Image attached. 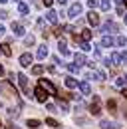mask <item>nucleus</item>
Listing matches in <instances>:
<instances>
[{
	"label": "nucleus",
	"mask_w": 127,
	"mask_h": 129,
	"mask_svg": "<svg viewBox=\"0 0 127 129\" xmlns=\"http://www.w3.org/2000/svg\"><path fill=\"white\" fill-rule=\"evenodd\" d=\"M38 85L42 87V89H46L50 95H56L58 93V89H56V85L52 83V81H48V80H38Z\"/></svg>",
	"instance_id": "obj_1"
},
{
	"label": "nucleus",
	"mask_w": 127,
	"mask_h": 129,
	"mask_svg": "<svg viewBox=\"0 0 127 129\" xmlns=\"http://www.w3.org/2000/svg\"><path fill=\"white\" fill-rule=\"evenodd\" d=\"M48 95H50V93H48L46 89H42V87H40V85H38V87H36V91H34V97H36V99H38V101H40V103H46V99H48Z\"/></svg>",
	"instance_id": "obj_2"
},
{
	"label": "nucleus",
	"mask_w": 127,
	"mask_h": 129,
	"mask_svg": "<svg viewBox=\"0 0 127 129\" xmlns=\"http://www.w3.org/2000/svg\"><path fill=\"white\" fill-rule=\"evenodd\" d=\"M79 14H81V4H78V2L72 4L70 10H68V16H70V18H76V16H79Z\"/></svg>",
	"instance_id": "obj_3"
},
{
	"label": "nucleus",
	"mask_w": 127,
	"mask_h": 129,
	"mask_svg": "<svg viewBox=\"0 0 127 129\" xmlns=\"http://www.w3.org/2000/svg\"><path fill=\"white\" fill-rule=\"evenodd\" d=\"M32 60H34L32 54H22L20 56V66L22 68H28V66H32Z\"/></svg>",
	"instance_id": "obj_4"
},
{
	"label": "nucleus",
	"mask_w": 127,
	"mask_h": 129,
	"mask_svg": "<svg viewBox=\"0 0 127 129\" xmlns=\"http://www.w3.org/2000/svg\"><path fill=\"white\" fill-rule=\"evenodd\" d=\"M18 85H20L26 93H30V89H28V78H26L24 74H18Z\"/></svg>",
	"instance_id": "obj_5"
},
{
	"label": "nucleus",
	"mask_w": 127,
	"mask_h": 129,
	"mask_svg": "<svg viewBox=\"0 0 127 129\" xmlns=\"http://www.w3.org/2000/svg\"><path fill=\"white\" fill-rule=\"evenodd\" d=\"M89 111L93 113V115H99L101 113V107H99V97L95 95L93 97V101H91V107H89Z\"/></svg>",
	"instance_id": "obj_6"
},
{
	"label": "nucleus",
	"mask_w": 127,
	"mask_h": 129,
	"mask_svg": "<svg viewBox=\"0 0 127 129\" xmlns=\"http://www.w3.org/2000/svg\"><path fill=\"white\" fill-rule=\"evenodd\" d=\"M101 32H119V26L113 24V22H107V24L101 26Z\"/></svg>",
	"instance_id": "obj_7"
},
{
	"label": "nucleus",
	"mask_w": 127,
	"mask_h": 129,
	"mask_svg": "<svg viewBox=\"0 0 127 129\" xmlns=\"http://www.w3.org/2000/svg\"><path fill=\"white\" fill-rule=\"evenodd\" d=\"M12 32L16 36H24V26L20 24V22H12Z\"/></svg>",
	"instance_id": "obj_8"
},
{
	"label": "nucleus",
	"mask_w": 127,
	"mask_h": 129,
	"mask_svg": "<svg viewBox=\"0 0 127 129\" xmlns=\"http://www.w3.org/2000/svg\"><path fill=\"white\" fill-rule=\"evenodd\" d=\"M99 44H101V46H103V48H111V46H113V44H115V40H113V38H111V36H103V38H101V42H99Z\"/></svg>",
	"instance_id": "obj_9"
},
{
	"label": "nucleus",
	"mask_w": 127,
	"mask_h": 129,
	"mask_svg": "<svg viewBox=\"0 0 127 129\" xmlns=\"http://www.w3.org/2000/svg\"><path fill=\"white\" fill-rule=\"evenodd\" d=\"M64 83H66V87H70V89H74V87H78V85H79L78 80H74L72 76H68V78L64 80Z\"/></svg>",
	"instance_id": "obj_10"
},
{
	"label": "nucleus",
	"mask_w": 127,
	"mask_h": 129,
	"mask_svg": "<svg viewBox=\"0 0 127 129\" xmlns=\"http://www.w3.org/2000/svg\"><path fill=\"white\" fill-rule=\"evenodd\" d=\"M87 20H89V24H91V26H97V24H99V16H97V12L91 10V12L87 14Z\"/></svg>",
	"instance_id": "obj_11"
},
{
	"label": "nucleus",
	"mask_w": 127,
	"mask_h": 129,
	"mask_svg": "<svg viewBox=\"0 0 127 129\" xmlns=\"http://www.w3.org/2000/svg\"><path fill=\"white\" fill-rule=\"evenodd\" d=\"M36 56H38V60H44V58L48 56V48H46V44L38 48V52H36Z\"/></svg>",
	"instance_id": "obj_12"
},
{
	"label": "nucleus",
	"mask_w": 127,
	"mask_h": 129,
	"mask_svg": "<svg viewBox=\"0 0 127 129\" xmlns=\"http://www.w3.org/2000/svg\"><path fill=\"white\" fill-rule=\"evenodd\" d=\"M46 18H48V22L56 24V22H58V12H56V10H50V12L46 14Z\"/></svg>",
	"instance_id": "obj_13"
},
{
	"label": "nucleus",
	"mask_w": 127,
	"mask_h": 129,
	"mask_svg": "<svg viewBox=\"0 0 127 129\" xmlns=\"http://www.w3.org/2000/svg\"><path fill=\"white\" fill-rule=\"evenodd\" d=\"M79 89H81V93H83V95H89V93H91V87H89V83H85V81H81V83H79Z\"/></svg>",
	"instance_id": "obj_14"
},
{
	"label": "nucleus",
	"mask_w": 127,
	"mask_h": 129,
	"mask_svg": "<svg viewBox=\"0 0 127 129\" xmlns=\"http://www.w3.org/2000/svg\"><path fill=\"white\" fill-rule=\"evenodd\" d=\"M58 48H60V54H62V56H70V50H68V46H66V42H64V40H60Z\"/></svg>",
	"instance_id": "obj_15"
},
{
	"label": "nucleus",
	"mask_w": 127,
	"mask_h": 129,
	"mask_svg": "<svg viewBox=\"0 0 127 129\" xmlns=\"http://www.w3.org/2000/svg\"><path fill=\"white\" fill-rule=\"evenodd\" d=\"M99 127H101V129H117V125H115L113 121H101Z\"/></svg>",
	"instance_id": "obj_16"
},
{
	"label": "nucleus",
	"mask_w": 127,
	"mask_h": 129,
	"mask_svg": "<svg viewBox=\"0 0 127 129\" xmlns=\"http://www.w3.org/2000/svg\"><path fill=\"white\" fill-rule=\"evenodd\" d=\"M115 85H117V87L127 85V74H125V76H121V78H117V80H115Z\"/></svg>",
	"instance_id": "obj_17"
},
{
	"label": "nucleus",
	"mask_w": 127,
	"mask_h": 129,
	"mask_svg": "<svg viewBox=\"0 0 127 129\" xmlns=\"http://www.w3.org/2000/svg\"><path fill=\"white\" fill-rule=\"evenodd\" d=\"M79 38H81L83 42H87V40H91V30H81V34H79Z\"/></svg>",
	"instance_id": "obj_18"
},
{
	"label": "nucleus",
	"mask_w": 127,
	"mask_h": 129,
	"mask_svg": "<svg viewBox=\"0 0 127 129\" xmlns=\"http://www.w3.org/2000/svg\"><path fill=\"white\" fill-rule=\"evenodd\" d=\"M74 60H76V64H78V66L87 64V62H85V56H83V54H76V56H74Z\"/></svg>",
	"instance_id": "obj_19"
},
{
	"label": "nucleus",
	"mask_w": 127,
	"mask_h": 129,
	"mask_svg": "<svg viewBox=\"0 0 127 129\" xmlns=\"http://www.w3.org/2000/svg\"><path fill=\"white\" fill-rule=\"evenodd\" d=\"M28 10H30V8H28V4L18 2V12H20V14H28Z\"/></svg>",
	"instance_id": "obj_20"
},
{
	"label": "nucleus",
	"mask_w": 127,
	"mask_h": 129,
	"mask_svg": "<svg viewBox=\"0 0 127 129\" xmlns=\"http://www.w3.org/2000/svg\"><path fill=\"white\" fill-rule=\"evenodd\" d=\"M111 62H113V66H119L123 60H121V54H111Z\"/></svg>",
	"instance_id": "obj_21"
},
{
	"label": "nucleus",
	"mask_w": 127,
	"mask_h": 129,
	"mask_svg": "<svg viewBox=\"0 0 127 129\" xmlns=\"http://www.w3.org/2000/svg\"><path fill=\"white\" fill-rule=\"evenodd\" d=\"M99 6H101V10L107 12V10L111 8V0H99Z\"/></svg>",
	"instance_id": "obj_22"
},
{
	"label": "nucleus",
	"mask_w": 127,
	"mask_h": 129,
	"mask_svg": "<svg viewBox=\"0 0 127 129\" xmlns=\"http://www.w3.org/2000/svg\"><path fill=\"white\" fill-rule=\"evenodd\" d=\"M26 125L32 127V129H38V127H40V121H38V119H28V121H26Z\"/></svg>",
	"instance_id": "obj_23"
},
{
	"label": "nucleus",
	"mask_w": 127,
	"mask_h": 129,
	"mask_svg": "<svg viewBox=\"0 0 127 129\" xmlns=\"http://www.w3.org/2000/svg\"><path fill=\"white\" fill-rule=\"evenodd\" d=\"M0 48H2V54H4L6 58H8V56H12V50H10V46H8V44H2Z\"/></svg>",
	"instance_id": "obj_24"
},
{
	"label": "nucleus",
	"mask_w": 127,
	"mask_h": 129,
	"mask_svg": "<svg viewBox=\"0 0 127 129\" xmlns=\"http://www.w3.org/2000/svg\"><path fill=\"white\" fill-rule=\"evenodd\" d=\"M42 72H44V68H42V66H34V68H32V74H34V76H40Z\"/></svg>",
	"instance_id": "obj_25"
},
{
	"label": "nucleus",
	"mask_w": 127,
	"mask_h": 129,
	"mask_svg": "<svg viewBox=\"0 0 127 129\" xmlns=\"http://www.w3.org/2000/svg\"><path fill=\"white\" fill-rule=\"evenodd\" d=\"M46 123L50 125V127H60V123H58L56 119H52V117H48V119H46Z\"/></svg>",
	"instance_id": "obj_26"
},
{
	"label": "nucleus",
	"mask_w": 127,
	"mask_h": 129,
	"mask_svg": "<svg viewBox=\"0 0 127 129\" xmlns=\"http://www.w3.org/2000/svg\"><path fill=\"white\" fill-rule=\"evenodd\" d=\"M24 44H26V46H32V44H34V36H32V34H28V36L24 38Z\"/></svg>",
	"instance_id": "obj_27"
},
{
	"label": "nucleus",
	"mask_w": 127,
	"mask_h": 129,
	"mask_svg": "<svg viewBox=\"0 0 127 129\" xmlns=\"http://www.w3.org/2000/svg\"><path fill=\"white\" fill-rule=\"evenodd\" d=\"M68 70H70L72 74H78V72H79V66H76V64H68Z\"/></svg>",
	"instance_id": "obj_28"
},
{
	"label": "nucleus",
	"mask_w": 127,
	"mask_h": 129,
	"mask_svg": "<svg viewBox=\"0 0 127 129\" xmlns=\"http://www.w3.org/2000/svg\"><path fill=\"white\" fill-rule=\"evenodd\" d=\"M79 48L83 50V52H89V50H91V46H89L87 42H79Z\"/></svg>",
	"instance_id": "obj_29"
},
{
	"label": "nucleus",
	"mask_w": 127,
	"mask_h": 129,
	"mask_svg": "<svg viewBox=\"0 0 127 129\" xmlns=\"http://www.w3.org/2000/svg\"><path fill=\"white\" fill-rule=\"evenodd\" d=\"M115 42H117V46H125V44H127V38H123V36H119V38H117Z\"/></svg>",
	"instance_id": "obj_30"
},
{
	"label": "nucleus",
	"mask_w": 127,
	"mask_h": 129,
	"mask_svg": "<svg viewBox=\"0 0 127 129\" xmlns=\"http://www.w3.org/2000/svg\"><path fill=\"white\" fill-rule=\"evenodd\" d=\"M8 115H10V117H18V109H16V107H10V109H8Z\"/></svg>",
	"instance_id": "obj_31"
},
{
	"label": "nucleus",
	"mask_w": 127,
	"mask_h": 129,
	"mask_svg": "<svg viewBox=\"0 0 127 129\" xmlns=\"http://www.w3.org/2000/svg\"><path fill=\"white\" fill-rule=\"evenodd\" d=\"M115 107H117V103H115L113 99H109V101H107V109H111V111H113Z\"/></svg>",
	"instance_id": "obj_32"
},
{
	"label": "nucleus",
	"mask_w": 127,
	"mask_h": 129,
	"mask_svg": "<svg viewBox=\"0 0 127 129\" xmlns=\"http://www.w3.org/2000/svg\"><path fill=\"white\" fill-rule=\"evenodd\" d=\"M87 4L93 8V6H97V4H99V0H87Z\"/></svg>",
	"instance_id": "obj_33"
},
{
	"label": "nucleus",
	"mask_w": 127,
	"mask_h": 129,
	"mask_svg": "<svg viewBox=\"0 0 127 129\" xmlns=\"http://www.w3.org/2000/svg\"><path fill=\"white\" fill-rule=\"evenodd\" d=\"M48 111H58V109H56V105H54V103H48Z\"/></svg>",
	"instance_id": "obj_34"
},
{
	"label": "nucleus",
	"mask_w": 127,
	"mask_h": 129,
	"mask_svg": "<svg viewBox=\"0 0 127 129\" xmlns=\"http://www.w3.org/2000/svg\"><path fill=\"white\" fill-rule=\"evenodd\" d=\"M60 105H62L64 111H68V103H66V101H60Z\"/></svg>",
	"instance_id": "obj_35"
},
{
	"label": "nucleus",
	"mask_w": 127,
	"mask_h": 129,
	"mask_svg": "<svg viewBox=\"0 0 127 129\" xmlns=\"http://www.w3.org/2000/svg\"><path fill=\"white\" fill-rule=\"evenodd\" d=\"M121 60H123V64H127V52H123V54H121Z\"/></svg>",
	"instance_id": "obj_36"
},
{
	"label": "nucleus",
	"mask_w": 127,
	"mask_h": 129,
	"mask_svg": "<svg viewBox=\"0 0 127 129\" xmlns=\"http://www.w3.org/2000/svg\"><path fill=\"white\" fill-rule=\"evenodd\" d=\"M4 32H6V28H4L2 24H0V36H4Z\"/></svg>",
	"instance_id": "obj_37"
},
{
	"label": "nucleus",
	"mask_w": 127,
	"mask_h": 129,
	"mask_svg": "<svg viewBox=\"0 0 127 129\" xmlns=\"http://www.w3.org/2000/svg\"><path fill=\"white\" fill-rule=\"evenodd\" d=\"M8 14H6V10H0V18H6Z\"/></svg>",
	"instance_id": "obj_38"
},
{
	"label": "nucleus",
	"mask_w": 127,
	"mask_h": 129,
	"mask_svg": "<svg viewBox=\"0 0 127 129\" xmlns=\"http://www.w3.org/2000/svg\"><path fill=\"white\" fill-rule=\"evenodd\" d=\"M42 2H44L46 6H52V2H54V0H42Z\"/></svg>",
	"instance_id": "obj_39"
},
{
	"label": "nucleus",
	"mask_w": 127,
	"mask_h": 129,
	"mask_svg": "<svg viewBox=\"0 0 127 129\" xmlns=\"http://www.w3.org/2000/svg\"><path fill=\"white\" fill-rule=\"evenodd\" d=\"M123 97H125V99H127V87H125V89H123Z\"/></svg>",
	"instance_id": "obj_40"
},
{
	"label": "nucleus",
	"mask_w": 127,
	"mask_h": 129,
	"mask_svg": "<svg viewBox=\"0 0 127 129\" xmlns=\"http://www.w3.org/2000/svg\"><path fill=\"white\" fill-rule=\"evenodd\" d=\"M2 74H4V68H2V64H0V76H2Z\"/></svg>",
	"instance_id": "obj_41"
},
{
	"label": "nucleus",
	"mask_w": 127,
	"mask_h": 129,
	"mask_svg": "<svg viewBox=\"0 0 127 129\" xmlns=\"http://www.w3.org/2000/svg\"><path fill=\"white\" fill-rule=\"evenodd\" d=\"M58 2H60V4H66V2H68V0H58Z\"/></svg>",
	"instance_id": "obj_42"
},
{
	"label": "nucleus",
	"mask_w": 127,
	"mask_h": 129,
	"mask_svg": "<svg viewBox=\"0 0 127 129\" xmlns=\"http://www.w3.org/2000/svg\"><path fill=\"white\" fill-rule=\"evenodd\" d=\"M6 2H8V0H0V4H6Z\"/></svg>",
	"instance_id": "obj_43"
},
{
	"label": "nucleus",
	"mask_w": 127,
	"mask_h": 129,
	"mask_svg": "<svg viewBox=\"0 0 127 129\" xmlns=\"http://www.w3.org/2000/svg\"><path fill=\"white\" fill-rule=\"evenodd\" d=\"M115 2H117V4H121V2H123V0H115Z\"/></svg>",
	"instance_id": "obj_44"
},
{
	"label": "nucleus",
	"mask_w": 127,
	"mask_h": 129,
	"mask_svg": "<svg viewBox=\"0 0 127 129\" xmlns=\"http://www.w3.org/2000/svg\"><path fill=\"white\" fill-rule=\"evenodd\" d=\"M10 129H18V127H14V125H10Z\"/></svg>",
	"instance_id": "obj_45"
},
{
	"label": "nucleus",
	"mask_w": 127,
	"mask_h": 129,
	"mask_svg": "<svg viewBox=\"0 0 127 129\" xmlns=\"http://www.w3.org/2000/svg\"><path fill=\"white\" fill-rule=\"evenodd\" d=\"M123 2H125V6H127V0H123Z\"/></svg>",
	"instance_id": "obj_46"
},
{
	"label": "nucleus",
	"mask_w": 127,
	"mask_h": 129,
	"mask_svg": "<svg viewBox=\"0 0 127 129\" xmlns=\"http://www.w3.org/2000/svg\"><path fill=\"white\" fill-rule=\"evenodd\" d=\"M125 24H127V16H125Z\"/></svg>",
	"instance_id": "obj_47"
},
{
	"label": "nucleus",
	"mask_w": 127,
	"mask_h": 129,
	"mask_svg": "<svg viewBox=\"0 0 127 129\" xmlns=\"http://www.w3.org/2000/svg\"><path fill=\"white\" fill-rule=\"evenodd\" d=\"M125 117H127V109H125Z\"/></svg>",
	"instance_id": "obj_48"
},
{
	"label": "nucleus",
	"mask_w": 127,
	"mask_h": 129,
	"mask_svg": "<svg viewBox=\"0 0 127 129\" xmlns=\"http://www.w3.org/2000/svg\"><path fill=\"white\" fill-rule=\"evenodd\" d=\"M0 54H2V48H0Z\"/></svg>",
	"instance_id": "obj_49"
},
{
	"label": "nucleus",
	"mask_w": 127,
	"mask_h": 129,
	"mask_svg": "<svg viewBox=\"0 0 127 129\" xmlns=\"http://www.w3.org/2000/svg\"><path fill=\"white\" fill-rule=\"evenodd\" d=\"M0 125H2V123H0Z\"/></svg>",
	"instance_id": "obj_50"
}]
</instances>
